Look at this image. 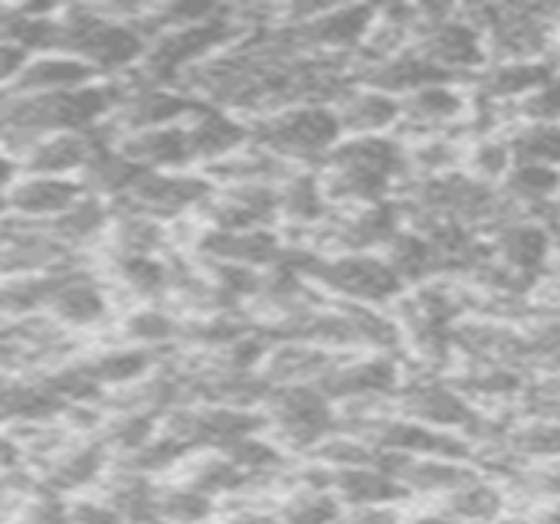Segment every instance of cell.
<instances>
[{
  "mask_svg": "<svg viewBox=\"0 0 560 524\" xmlns=\"http://www.w3.org/2000/svg\"><path fill=\"white\" fill-rule=\"evenodd\" d=\"M108 463H112V456L98 440L66 443L59 453L43 459V486L52 496L82 492V489H89V486H95L102 479Z\"/></svg>",
  "mask_w": 560,
  "mask_h": 524,
  "instance_id": "obj_14",
  "label": "cell"
},
{
  "mask_svg": "<svg viewBox=\"0 0 560 524\" xmlns=\"http://www.w3.org/2000/svg\"><path fill=\"white\" fill-rule=\"evenodd\" d=\"M10 210H7V190H0V220H7Z\"/></svg>",
  "mask_w": 560,
  "mask_h": 524,
  "instance_id": "obj_35",
  "label": "cell"
},
{
  "mask_svg": "<svg viewBox=\"0 0 560 524\" xmlns=\"http://www.w3.org/2000/svg\"><path fill=\"white\" fill-rule=\"evenodd\" d=\"M555 79H558L555 59H492L479 75H472L469 95L505 108Z\"/></svg>",
  "mask_w": 560,
  "mask_h": 524,
  "instance_id": "obj_10",
  "label": "cell"
},
{
  "mask_svg": "<svg viewBox=\"0 0 560 524\" xmlns=\"http://www.w3.org/2000/svg\"><path fill=\"white\" fill-rule=\"evenodd\" d=\"M505 141H509L512 164H551V167H558V125H512V128H505Z\"/></svg>",
  "mask_w": 560,
  "mask_h": 524,
  "instance_id": "obj_28",
  "label": "cell"
},
{
  "mask_svg": "<svg viewBox=\"0 0 560 524\" xmlns=\"http://www.w3.org/2000/svg\"><path fill=\"white\" fill-rule=\"evenodd\" d=\"M381 259L390 266V272L400 279V286H423L430 279H440V256L436 246L413 226H400L387 246L381 249Z\"/></svg>",
  "mask_w": 560,
  "mask_h": 524,
  "instance_id": "obj_21",
  "label": "cell"
},
{
  "mask_svg": "<svg viewBox=\"0 0 560 524\" xmlns=\"http://www.w3.org/2000/svg\"><path fill=\"white\" fill-rule=\"evenodd\" d=\"M43 315L62 331L98 328L112 318V289L92 279L85 269H72L59 279Z\"/></svg>",
  "mask_w": 560,
  "mask_h": 524,
  "instance_id": "obj_9",
  "label": "cell"
},
{
  "mask_svg": "<svg viewBox=\"0 0 560 524\" xmlns=\"http://www.w3.org/2000/svg\"><path fill=\"white\" fill-rule=\"evenodd\" d=\"M217 515V502L180 486H158V522L161 524H207Z\"/></svg>",
  "mask_w": 560,
  "mask_h": 524,
  "instance_id": "obj_29",
  "label": "cell"
},
{
  "mask_svg": "<svg viewBox=\"0 0 560 524\" xmlns=\"http://www.w3.org/2000/svg\"><path fill=\"white\" fill-rule=\"evenodd\" d=\"M112 144H115V151H121L141 171H187V167H194L190 151H187L184 125L115 135Z\"/></svg>",
  "mask_w": 560,
  "mask_h": 524,
  "instance_id": "obj_16",
  "label": "cell"
},
{
  "mask_svg": "<svg viewBox=\"0 0 560 524\" xmlns=\"http://www.w3.org/2000/svg\"><path fill=\"white\" fill-rule=\"evenodd\" d=\"M82 197L75 177H46V174H16L7 187V210L16 220L49 223Z\"/></svg>",
  "mask_w": 560,
  "mask_h": 524,
  "instance_id": "obj_13",
  "label": "cell"
},
{
  "mask_svg": "<svg viewBox=\"0 0 560 524\" xmlns=\"http://www.w3.org/2000/svg\"><path fill=\"white\" fill-rule=\"evenodd\" d=\"M92 82H98V75L85 62L66 53H36L26 59L16 82L7 92L10 95H52V92H72Z\"/></svg>",
  "mask_w": 560,
  "mask_h": 524,
  "instance_id": "obj_17",
  "label": "cell"
},
{
  "mask_svg": "<svg viewBox=\"0 0 560 524\" xmlns=\"http://www.w3.org/2000/svg\"><path fill=\"white\" fill-rule=\"evenodd\" d=\"M75 364L105 394V391H118V387H128V384L148 377L158 364V351L138 348V345H121V348H112L102 354H89Z\"/></svg>",
  "mask_w": 560,
  "mask_h": 524,
  "instance_id": "obj_20",
  "label": "cell"
},
{
  "mask_svg": "<svg viewBox=\"0 0 560 524\" xmlns=\"http://www.w3.org/2000/svg\"><path fill=\"white\" fill-rule=\"evenodd\" d=\"M404 371L390 354H368V358H338L331 371L315 384V391L331 404H358V400H387L400 391Z\"/></svg>",
  "mask_w": 560,
  "mask_h": 524,
  "instance_id": "obj_7",
  "label": "cell"
},
{
  "mask_svg": "<svg viewBox=\"0 0 560 524\" xmlns=\"http://www.w3.org/2000/svg\"><path fill=\"white\" fill-rule=\"evenodd\" d=\"M141 174H144V171H141L138 164H131L121 151H115V144H102V148L82 164V171L75 174V184H79L82 194L98 197V200H105V203H115V200H121V197L131 190V184H135Z\"/></svg>",
  "mask_w": 560,
  "mask_h": 524,
  "instance_id": "obj_23",
  "label": "cell"
},
{
  "mask_svg": "<svg viewBox=\"0 0 560 524\" xmlns=\"http://www.w3.org/2000/svg\"><path fill=\"white\" fill-rule=\"evenodd\" d=\"M331 108H335L341 138L345 135H397V125H400V98L358 85V82H351L348 92Z\"/></svg>",
  "mask_w": 560,
  "mask_h": 524,
  "instance_id": "obj_15",
  "label": "cell"
},
{
  "mask_svg": "<svg viewBox=\"0 0 560 524\" xmlns=\"http://www.w3.org/2000/svg\"><path fill=\"white\" fill-rule=\"evenodd\" d=\"M331 496L341 502V509L354 505H400L407 502L404 489L394 476H387L381 466H354V469H331L328 479Z\"/></svg>",
  "mask_w": 560,
  "mask_h": 524,
  "instance_id": "obj_22",
  "label": "cell"
},
{
  "mask_svg": "<svg viewBox=\"0 0 560 524\" xmlns=\"http://www.w3.org/2000/svg\"><path fill=\"white\" fill-rule=\"evenodd\" d=\"M276 197H279V223H289L302 233L315 230L331 213V207L325 203V194L318 187L315 171H305V167L292 171L276 187Z\"/></svg>",
  "mask_w": 560,
  "mask_h": 524,
  "instance_id": "obj_24",
  "label": "cell"
},
{
  "mask_svg": "<svg viewBox=\"0 0 560 524\" xmlns=\"http://www.w3.org/2000/svg\"><path fill=\"white\" fill-rule=\"evenodd\" d=\"M512 167V154H509V141L505 131H492V135H472L469 141H463V158H459V171L479 184L499 187L505 181Z\"/></svg>",
  "mask_w": 560,
  "mask_h": 524,
  "instance_id": "obj_26",
  "label": "cell"
},
{
  "mask_svg": "<svg viewBox=\"0 0 560 524\" xmlns=\"http://www.w3.org/2000/svg\"><path fill=\"white\" fill-rule=\"evenodd\" d=\"M79 269V253L62 246L46 223L7 217L0 220V279L52 276Z\"/></svg>",
  "mask_w": 560,
  "mask_h": 524,
  "instance_id": "obj_4",
  "label": "cell"
},
{
  "mask_svg": "<svg viewBox=\"0 0 560 524\" xmlns=\"http://www.w3.org/2000/svg\"><path fill=\"white\" fill-rule=\"evenodd\" d=\"M112 144L108 125L82 128V131H56L30 141L23 151L13 154V164L20 174H46V177H75L82 164L102 148Z\"/></svg>",
  "mask_w": 560,
  "mask_h": 524,
  "instance_id": "obj_8",
  "label": "cell"
},
{
  "mask_svg": "<svg viewBox=\"0 0 560 524\" xmlns=\"http://www.w3.org/2000/svg\"><path fill=\"white\" fill-rule=\"evenodd\" d=\"M436 509L456 524H495L509 515V492L499 479H486L482 473L450 496L436 499Z\"/></svg>",
  "mask_w": 560,
  "mask_h": 524,
  "instance_id": "obj_19",
  "label": "cell"
},
{
  "mask_svg": "<svg viewBox=\"0 0 560 524\" xmlns=\"http://www.w3.org/2000/svg\"><path fill=\"white\" fill-rule=\"evenodd\" d=\"M292 259L302 279L312 289L335 295L341 305L387 308L407 289L381 259V253H341V256H315L308 249H292Z\"/></svg>",
  "mask_w": 560,
  "mask_h": 524,
  "instance_id": "obj_2",
  "label": "cell"
},
{
  "mask_svg": "<svg viewBox=\"0 0 560 524\" xmlns=\"http://www.w3.org/2000/svg\"><path fill=\"white\" fill-rule=\"evenodd\" d=\"M180 322L177 315L158 308V305H138L135 312L125 315L121 322V335L125 345H138V348H161L171 341H180Z\"/></svg>",
  "mask_w": 560,
  "mask_h": 524,
  "instance_id": "obj_27",
  "label": "cell"
},
{
  "mask_svg": "<svg viewBox=\"0 0 560 524\" xmlns=\"http://www.w3.org/2000/svg\"><path fill=\"white\" fill-rule=\"evenodd\" d=\"M108 289H121L138 305H154L171 292V259L164 256H105Z\"/></svg>",
  "mask_w": 560,
  "mask_h": 524,
  "instance_id": "obj_18",
  "label": "cell"
},
{
  "mask_svg": "<svg viewBox=\"0 0 560 524\" xmlns=\"http://www.w3.org/2000/svg\"><path fill=\"white\" fill-rule=\"evenodd\" d=\"M184 135H187V151H190V164H213L223 161L230 154H236L240 148L249 144L246 138V121L233 112L213 108L197 102V108L180 121Z\"/></svg>",
  "mask_w": 560,
  "mask_h": 524,
  "instance_id": "obj_11",
  "label": "cell"
},
{
  "mask_svg": "<svg viewBox=\"0 0 560 524\" xmlns=\"http://www.w3.org/2000/svg\"><path fill=\"white\" fill-rule=\"evenodd\" d=\"M16 174H20V171H16V164H13V158L0 151V190H7V187L13 184Z\"/></svg>",
  "mask_w": 560,
  "mask_h": 524,
  "instance_id": "obj_34",
  "label": "cell"
},
{
  "mask_svg": "<svg viewBox=\"0 0 560 524\" xmlns=\"http://www.w3.org/2000/svg\"><path fill=\"white\" fill-rule=\"evenodd\" d=\"M210 194L213 184L200 171H144L115 203L171 226L180 217H194Z\"/></svg>",
  "mask_w": 560,
  "mask_h": 524,
  "instance_id": "obj_5",
  "label": "cell"
},
{
  "mask_svg": "<svg viewBox=\"0 0 560 524\" xmlns=\"http://www.w3.org/2000/svg\"><path fill=\"white\" fill-rule=\"evenodd\" d=\"M341 502L328 489H308L292 486L279 496V502L269 509V515L279 524H338Z\"/></svg>",
  "mask_w": 560,
  "mask_h": 524,
  "instance_id": "obj_25",
  "label": "cell"
},
{
  "mask_svg": "<svg viewBox=\"0 0 560 524\" xmlns=\"http://www.w3.org/2000/svg\"><path fill=\"white\" fill-rule=\"evenodd\" d=\"M207 524H279L269 512H259V509H240V512H233V515H226V519H220V515H213Z\"/></svg>",
  "mask_w": 560,
  "mask_h": 524,
  "instance_id": "obj_32",
  "label": "cell"
},
{
  "mask_svg": "<svg viewBox=\"0 0 560 524\" xmlns=\"http://www.w3.org/2000/svg\"><path fill=\"white\" fill-rule=\"evenodd\" d=\"M262 433L282 453H312L328 433L338 430L335 407L308 384L295 387H269L266 400L259 404Z\"/></svg>",
  "mask_w": 560,
  "mask_h": 524,
  "instance_id": "obj_3",
  "label": "cell"
},
{
  "mask_svg": "<svg viewBox=\"0 0 560 524\" xmlns=\"http://www.w3.org/2000/svg\"><path fill=\"white\" fill-rule=\"evenodd\" d=\"M338 524H404L400 505H354L345 509Z\"/></svg>",
  "mask_w": 560,
  "mask_h": 524,
  "instance_id": "obj_30",
  "label": "cell"
},
{
  "mask_svg": "<svg viewBox=\"0 0 560 524\" xmlns=\"http://www.w3.org/2000/svg\"><path fill=\"white\" fill-rule=\"evenodd\" d=\"M472 112V95L463 82H430L410 95L400 98V125L397 135L407 131V138H427V135H456V128L466 135Z\"/></svg>",
  "mask_w": 560,
  "mask_h": 524,
  "instance_id": "obj_6",
  "label": "cell"
},
{
  "mask_svg": "<svg viewBox=\"0 0 560 524\" xmlns=\"http://www.w3.org/2000/svg\"><path fill=\"white\" fill-rule=\"evenodd\" d=\"M404 524H456L450 515H443L436 505L430 509H417V512H404Z\"/></svg>",
  "mask_w": 560,
  "mask_h": 524,
  "instance_id": "obj_33",
  "label": "cell"
},
{
  "mask_svg": "<svg viewBox=\"0 0 560 524\" xmlns=\"http://www.w3.org/2000/svg\"><path fill=\"white\" fill-rule=\"evenodd\" d=\"M23 463H26V456H23L20 443L13 440V433L0 430V473H16V469H23Z\"/></svg>",
  "mask_w": 560,
  "mask_h": 524,
  "instance_id": "obj_31",
  "label": "cell"
},
{
  "mask_svg": "<svg viewBox=\"0 0 560 524\" xmlns=\"http://www.w3.org/2000/svg\"><path fill=\"white\" fill-rule=\"evenodd\" d=\"M243 121H246V138L253 148H262L272 158L292 167H305V171H315L322 158L341 138L331 105H312V102L282 105V108H272Z\"/></svg>",
  "mask_w": 560,
  "mask_h": 524,
  "instance_id": "obj_1",
  "label": "cell"
},
{
  "mask_svg": "<svg viewBox=\"0 0 560 524\" xmlns=\"http://www.w3.org/2000/svg\"><path fill=\"white\" fill-rule=\"evenodd\" d=\"M197 259L203 263H226V266H246V269H269L285 253V243L279 230H243V233H220V230H200L194 243Z\"/></svg>",
  "mask_w": 560,
  "mask_h": 524,
  "instance_id": "obj_12",
  "label": "cell"
}]
</instances>
